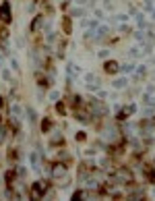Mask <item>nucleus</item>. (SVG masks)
<instances>
[{
    "instance_id": "1a4fd4ad",
    "label": "nucleus",
    "mask_w": 155,
    "mask_h": 201,
    "mask_svg": "<svg viewBox=\"0 0 155 201\" xmlns=\"http://www.w3.org/2000/svg\"><path fill=\"white\" fill-rule=\"evenodd\" d=\"M13 178H15V172H13V170H10V172H6V181H8V185H13V183H10Z\"/></svg>"
},
{
    "instance_id": "7ed1b4c3",
    "label": "nucleus",
    "mask_w": 155,
    "mask_h": 201,
    "mask_svg": "<svg viewBox=\"0 0 155 201\" xmlns=\"http://www.w3.org/2000/svg\"><path fill=\"white\" fill-rule=\"evenodd\" d=\"M0 21H4V23H8V21H10V8H8L6 4L0 6Z\"/></svg>"
},
{
    "instance_id": "6e6552de",
    "label": "nucleus",
    "mask_w": 155,
    "mask_h": 201,
    "mask_svg": "<svg viewBox=\"0 0 155 201\" xmlns=\"http://www.w3.org/2000/svg\"><path fill=\"white\" fill-rule=\"evenodd\" d=\"M64 31H66V33H71V19H68V17L64 19Z\"/></svg>"
},
{
    "instance_id": "f257e3e1",
    "label": "nucleus",
    "mask_w": 155,
    "mask_h": 201,
    "mask_svg": "<svg viewBox=\"0 0 155 201\" xmlns=\"http://www.w3.org/2000/svg\"><path fill=\"white\" fill-rule=\"evenodd\" d=\"M48 189H50V183H46V181H37V183L33 185V189H31V195H33L35 199H39V197L46 195Z\"/></svg>"
},
{
    "instance_id": "423d86ee",
    "label": "nucleus",
    "mask_w": 155,
    "mask_h": 201,
    "mask_svg": "<svg viewBox=\"0 0 155 201\" xmlns=\"http://www.w3.org/2000/svg\"><path fill=\"white\" fill-rule=\"evenodd\" d=\"M145 176L149 178V181H155V172H153V168H149V166H145Z\"/></svg>"
},
{
    "instance_id": "9d476101",
    "label": "nucleus",
    "mask_w": 155,
    "mask_h": 201,
    "mask_svg": "<svg viewBox=\"0 0 155 201\" xmlns=\"http://www.w3.org/2000/svg\"><path fill=\"white\" fill-rule=\"evenodd\" d=\"M56 110H58L60 114H64V106H62V104H56Z\"/></svg>"
},
{
    "instance_id": "0eeeda50",
    "label": "nucleus",
    "mask_w": 155,
    "mask_h": 201,
    "mask_svg": "<svg viewBox=\"0 0 155 201\" xmlns=\"http://www.w3.org/2000/svg\"><path fill=\"white\" fill-rule=\"evenodd\" d=\"M50 127H52V124H50V120H43V122H41V131H43V133H48V131H50Z\"/></svg>"
},
{
    "instance_id": "20e7f679",
    "label": "nucleus",
    "mask_w": 155,
    "mask_h": 201,
    "mask_svg": "<svg viewBox=\"0 0 155 201\" xmlns=\"http://www.w3.org/2000/svg\"><path fill=\"white\" fill-rule=\"evenodd\" d=\"M116 71H118V62H114V60L105 62V73H116Z\"/></svg>"
},
{
    "instance_id": "9b49d317",
    "label": "nucleus",
    "mask_w": 155,
    "mask_h": 201,
    "mask_svg": "<svg viewBox=\"0 0 155 201\" xmlns=\"http://www.w3.org/2000/svg\"><path fill=\"white\" fill-rule=\"evenodd\" d=\"M4 141V135H2V131H0V143H2Z\"/></svg>"
},
{
    "instance_id": "f03ea898",
    "label": "nucleus",
    "mask_w": 155,
    "mask_h": 201,
    "mask_svg": "<svg viewBox=\"0 0 155 201\" xmlns=\"http://www.w3.org/2000/svg\"><path fill=\"white\" fill-rule=\"evenodd\" d=\"M118 178L120 181H126V183H132V172L126 170V168H120L118 170Z\"/></svg>"
},
{
    "instance_id": "39448f33",
    "label": "nucleus",
    "mask_w": 155,
    "mask_h": 201,
    "mask_svg": "<svg viewBox=\"0 0 155 201\" xmlns=\"http://www.w3.org/2000/svg\"><path fill=\"white\" fill-rule=\"evenodd\" d=\"M66 174V168L62 166V164H56V168H54V176H64Z\"/></svg>"
}]
</instances>
